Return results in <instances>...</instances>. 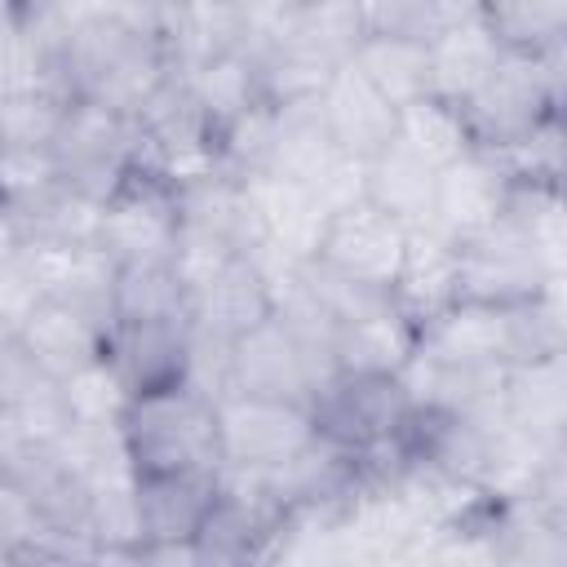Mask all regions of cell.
Instances as JSON below:
<instances>
[{"label": "cell", "mask_w": 567, "mask_h": 567, "mask_svg": "<svg viewBox=\"0 0 567 567\" xmlns=\"http://www.w3.org/2000/svg\"><path fill=\"white\" fill-rule=\"evenodd\" d=\"M120 443L133 474L159 470H221L217 456V399L190 381L133 394L120 412Z\"/></svg>", "instance_id": "6da1fadb"}, {"label": "cell", "mask_w": 567, "mask_h": 567, "mask_svg": "<svg viewBox=\"0 0 567 567\" xmlns=\"http://www.w3.org/2000/svg\"><path fill=\"white\" fill-rule=\"evenodd\" d=\"M567 49V44H563ZM563 49L501 53L496 66L456 102L470 142L483 151H509L549 115H563Z\"/></svg>", "instance_id": "7a4b0ae2"}, {"label": "cell", "mask_w": 567, "mask_h": 567, "mask_svg": "<svg viewBox=\"0 0 567 567\" xmlns=\"http://www.w3.org/2000/svg\"><path fill=\"white\" fill-rule=\"evenodd\" d=\"M412 390L403 372H328L310 399L315 434L341 452H368L377 443H390L408 412Z\"/></svg>", "instance_id": "3957f363"}, {"label": "cell", "mask_w": 567, "mask_h": 567, "mask_svg": "<svg viewBox=\"0 0 567 567\" xmlns=\"http://www.w3.org/2000/svg\"><path fill=\"white\" fill-rule=\"evenodd\" d=\"M315 421L306 403L261 399V394H226L217 399V456L221 470H279L315 443Z\"/></svg>", "instance_id": "277c9868"}, {"label": "cell", "mask_w": 567, "mask_h": 567, "mask_svg": "<svg viewBox=\"0 0 567 567\" xmlns=\"http://www.w3.org/2000/svg\"><path fill=\"white\" fill-rule=\"evenodd\" d=\"M133 155H137L133 115H120L97 102H71L62 137L53 146L58 182L71 195H80L89 204H106L120 190Z\"/></svg>", "instance_id": "5b68a950"}, {"label": "cell", "mask_w": 567, "mask_h": 567, "mask_svg": "<svg viewBox=\"0 0 567 567\" xmlns=\"http://www.w3.org/2000/svg\"><path fill=\"white\" fill-rule=\"evenodd\" d=\"M93 244L115 266L173 257V244H177V186L151 164H128L120 190L97 213Z\"/></svg>", "instance_id": "8992f818"}, {"label": "cell", "mask_w": 567, "mask_h": 567, "mask_svg": "<svg viewBox=\"0 0 567 567\" xmlns=\"http://www.w3.org/2000/svg\"><path fill=\"white\" fill-rule=\"evenodd\" d=\"M549 288H563V275H554L532 239L509 221H492L487 230L456 244V301L514 306Z\"/></svg>", "instance_id": "52a82bcc"}, {"label": "cell", "mask_w": 567, "mask_h": 567, "mask_svg": "<svg viewBox=\"0 0 567 567\" xmlns=\"http://www.w3.org/2000/svg\"><path fill=\"white\" fill-rule=\"evenodd\" d=\"M328 372H337L332 359H323L319 350L297 341L275 315L230 341V394L288 399V403L310 408V399Z\"/></svg>", "instance_id": "ba28073f"}, {"label": "cell", "mask_w": 567, "mask_h": 567, "mask_svg": "<svg viewBox=\"0 0 567 567\" xmlns=\"http://www.w3.org/2000/svg\"><path fill=\"white\" fill-rule=\"evenodd\" d=\"M403 248H408V226L394 221L390 213H381L372 199H359L350 208L328 213L319 248L310 261H319L323 270L354 279L363 288L390 292L399 261H403Z\"/></svg>", "instance_id": "9c48e42d"}, {"label": "cell", "mask_w": 567, "mask_h": 567, "mask_svg": "<svg viewBox=\"0 0 567 567\" xmlns=\"http://www.w3.org/2000/svg\"><path fill=\"white\" fill-rule=\"evenodd\" d=\"M102 363L115 372L128 399L182 385L190 372V323L186 319H111L102 337Z\"/></svg>", "instance_id": "30bf717a"}, {"label": "cell", "mask_w": 567, "mask_h": 567, "mask_svg": "<svg viewBox=\"0 0 567 567\" xmlns=\"http://www.w3.org/2000/svg\"><path fill=\"white\" fill-rule=\"evenodd\" d=\"M509 195V168L501 164L496 151L470 146L452 164L439 168V190H434V217L430 226L443 230L447 239H470L501 221Z\"/></svg>", "instance_id": "8fae6325"}, {"label": "cell", "mask_w": 567, "mask_h": 567, "mask_svg": "<svg viewBox=\"0 0 567 567\" xmlns=\"http://www.w3.org/2000/svg\"><path fill=\"white\" fill-rule=\"evenodd\" d=\"M217 496V470H159L133 474L137 545L195 540L208 505Z\"/></svg>", "instance_id": "7c38bea8"}, {"label": "cell", "mask_w": 567, "mask_h": 567, "mask_svg": "<svg viewBox=\"0 0 567 567\" xmlns=\"http://www.w3.org/2000/svg\"><path fill=\"white\" fill-rule=\"evenodd\" d=\"M275 315V297H270V279L266 270L239 252L230 257L213 279H204L195 292H190V310H186V323L195 332H208L217 341H235L244 337L248 328L266 323Z\"/></svg>", "instance_id": "4fadbf2b"}, {"label": "cell", "mask_w": 567, "mask_h": 567, "mask_svg": "<svg viewBox=\"0 0 567 567\" xmlns=\"http://www.w3.org/2000/svg\"><path fill=\"white\" fill-rule=\"evenodd\" d=\"M13 332H18L22 350L35 359V368L44 377L66 381L71 372H80L93 359H102L106 323L93 319L89 310L71 306V301H62V297H40Z\"/></svg>", "instance_id": "5bb4252c"}, {"label": "cell", "mask_w": 567, "mask_h": 567, "mask_svg": "<svg viewBox=\"0 0 567 567\" xmlns=\"http://www.w3.org/2000/svg\"><path fill=\"white\" fill-rule=\"evenodd\" d=\"M390 301L416 332L430 328L443 310H452L456 306V239H447L434 226L408 230V248L390 284Z\"/></svg>", "instance_id": "9a60e30c"}, {"label": "cell", "mask_w": 567, "mask_h": 567, "mask_svg": "<svg viewBox=\"0 0 567 567\" xmlns=\"http://www.w3.org/2000/svg\"><path fill=\"white\" fill-rule=\"evenodd\" d=\"M319 102H323V120H328L337 151L350 159L368 164L377 151H385L399 137V106L390 97H381L350 62L332 71Z\"/></svg>", "instance_id": "2e32d148"}, {"label": "cell", "mask_w": 567, "mask_h": 567, "mask_svg": "<svg viewBox=\"0 0 567 567\" xmlns=\"http://www.w3.org/2000/svg\"><path fill=\"white\" fill-rule=\"evenodd\" d=\"M501 421L540 447H567V372L563 354L505 372Z\"/></svg>", "instance_id": "e0dca14e"}, {"label": "cell", "mask_w": 567, "mask_h": 567, "mask_svg": "<svg viewBox=\"0 0 567 567\" xmlns=\"http://www.w3.org/2000/svg\"><path fill=\"white\" fill-rule=\"evenodd\" d=\"M363 173H368V199L381 213H390L408 230L430 226V217H434V190H439V168L425 155H416L403 137H394L385 151H377L363 164Z\"/></svg>", "instance_id": "ac0fdd59"}, {"label": "cell", "mask_w": 567, "mask_h": 567, "mask_svg": "<svg viewBox=\"0 0 567 567\" xmlns=\"http://www.w3.org/2000/svg\"><path fill=\"white\" fill-rule=\"evenodd\" d=\"M416 337L421 332L394 310V301H385L337 323L332 363L341 372H403V363L416 350Z\"/></svg>", "instance_id": "d6986e66"}, {"label": "cell", "mask_w": 567, "mask_h": 567, "mask_svg": "<svg viewBox=\"0 0 567 567\" xmlns=\"http://www.w3.org/2000/svg\"><path fill=\"white\" fill-rule=\"evenodd\" d=\"M337 155L341 151H337L332 133H328V120H323V102L319 97L279 106L270 168H266L270 177H284V182H297V186H315Z\"/></svg>", "instance_id": "ffe728a7"}, {"label": "cell", "mask_w": 567, "mask_h": 567, "mask_svg": "<svg viewBox=\"0 0 567 567\" xmlns=\"http://www.w3.org/2000/svg\"><path fill=\"white\" fill-rule=\"evenodd\" d=\"M478 22L501 53H549L567 44V4L563 0H478Z\"/></svg>", "instance_id": "44dd1931"}, {"label": "cell", "mask_w": 567, "mask_h": 567, "mask_svg": "<svg viewBox=\"0 0 567 567\" xmlns=\"http://www.w3.org/2000/svg\"><path fill=\"white\" fill-rule=\"evenodd\" d=\"M186 75V89L199 106V115L208 120V128L217 133L221 124H230L239 111H248L261 97L257 84V62L252 49H235V53H213L204 62H195Z\"/></svg>", "instance_id": "7402d4cb"}, {"label": "cell", "mask_w": 567, "mask_h": 567, "mask_svg": "<svg viewBox=\"0 0 567 567\" xmlns=\"http://www.w3.org/2000/svg\"><path fill=\"white\" fill-rule=\"evenodd\" d=\"M501 49L487 35V27L478 22V13L461 18L456 27H447L434 44H430V93L461 102L492 66H496Z\"/></svg>", "instance_id": "603a6c76"}, {"label": "cell", "mask_w": 567, "mask_h": 567, "mask_svg": "<svg viewBox=\"0 0 567 567\" xmlns=\"http://www.w3.org/2000/svg\"><path fill=\"white\" fill-rule=\"evenodd\" d=\"M190 292L168 257L124 261L111 284V319H186Z\"/></svg>", "instance_id": "cb8c5ba5"}, {"label": "cell", "mask_w": 567, "mask_h": 567, "mask_svg": "<svg viewBox=\"0 0 567 567\" xmlns=\"http://www.w3.org/2000/svg\"><path fill=\"white\" fill-rule=\"evenodd\" d=\"M350 66L394 106H408L430 93V44H408L390 35H363L350 53Z\"/></svg>", "instance_id": "d4e9b609"}, {"label": "cell", "mask_w": 567, "mask_h": 567, "mask_svg": "<svg viewBox=\"0 0 567 567\" xmlns=\"http://www.w3.org/2000/svg\"><path fill=\"white\" fill-rule=\"evenodd\" d=\"M71 97L44 89V84H22L0 93V151H53L66 124Z\"/></svg>", "instance_id": "484cf974"}, {"label": "cell", "mask_w": 567, "mask_h": 567, "mask_svg": "<svg viewBox=\"0 0 567 567\" xmlns=\"http://www.w3.org/2000/svg\"><path fill=\"white\" fill-rule=\"evenodd\" d=\"M478 0H359L368 35H390L408 44H434L447 27L470 18Z\"/></svg>", "instance_id": "4316f807"}, {"label": "cell", "mask_w": 567, "mask_h": 567, "mask_svg": "<svg viewBox=\"0 0 567 567\" xmlns=\"http://www.w3.org/2000/svg\"><path fill=\"white\" fill-rule=\"evenodd\" d=\"M399 137H403L416 155H425L434 168L452 164L456 155H465V151L474 146V142H470V128H465V120H461V106L447 102V97H434V93H425V97L399 106Z\"/></svg>", "instance_id": "83f0119b"}, {"label": "cell", "mask_w": 567, "mask_h": 567, "mask_svg": "<svg viewBox=\"0 0 567 567\" xmlns=\"http://www.w3.org/2000/svg\"><path fill=\"white\" fill-rule=\"evenodd\" d=\"M58 159L53 151H0V204L9 208L13 226L58 190Z\"/></svg>", "instance_id": "f1b7e54d"}, {"label": "cell", "mask_w": 567, "mask_h": 567, "mask_svg": "<svg viewBox=\"0 0 567 567\" xmlns=\"http://www.w3.org/2000/svg\"><path fill=\"white\" fill-rule=\"evenodd\" d=\"M58 390H62L71 425H120V412L128 403L124 385L115 381V372L102 359H93L89 368L71 372L66 381H58Z\"/></svg>", "instance_id": "f546056e"}, {"label": "cell", "mask_w": 567, "mask_h": 567, "mask_svg": "<svg viewBox=\"0 0 567 567\" xmlns=\"http://www.w3.org/2000/svg\"><path fill=\"white\" fill-rule=\"evenodd\" d=\"M40 297H44V292H40L35 275L27 270L22 252H18V248L0 252V323H4V328H18V323L27 319V310H31Z\"/></svg>", "instance_id": "4dcf8cb0"}, {"label": "cell", "mask_w": 567, "mask_h": 567, "mask_svg": "<svg viewBox=\"0 0 567 567\" xmlns=\"http://www.w3.org/2000/svg\"><path fill=\"white\" fill-rule=\"evenodd\" d=\"M62 0H18L13 4V18H27V13H49V9H58Z\"/></svg>", "instance_id": "1f68e13d"}, {"label": "cell", "mask_w": 567, "mask_h": 567, "mask_svg": "<svg viewBox=\"0 0 567 567\" xmlns=\"http://www.w3.org/2000/svg\"><path fill=\"white\" fill-rule=\"evenodd\" d=\"M13 4H18V0H0V13H4V18H13Z\"/></svg>", "instance_id": "d6a6232c"}, {"label": "cell", "mask_w": 567, "mask_h": 567, "mask_svg": "<svg viewBox=\"0 0 567 567\" xmlns=\"http://www.w3.org/2000/svg\"><path fill=\"white\" fill-rule=\"evenodd\" d=\"M563 4H567V0H563Z\"/></svg>", "instance_id": "836d02e7"}]
</instances>
